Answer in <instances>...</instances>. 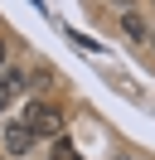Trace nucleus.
Returning a JSON list of instances; mask_svg holds the SVG:
<instances>
[{"label":"nucleus","instance_id":"f257e3e1","mask_svg":"<svg viewBox=\"0 0 155 160\" xmlns=\"http://www.w3.org/2000/svg\"><path fill=\"white\" fill-rule=\"evenodd\" d=\"M19 121H24L39 141H58V136H63V112H58L53 102H29Z\"/></svg>","mask_w":155,"mask_h":160},{"label":"nucleus","instance_id":"f03ea898","mask_svg":"<svg viewBox=\"0 0 155 160\" xmlns=\"http://www.w3.org/2000/svg\"><path fill=\"white\" fill-rule=\"evenodd\" d=\"M24 88H29V73H19V68H0V112H5Z\"/></svg>","mask_w":155,"mask_h":160},{"label":"nucleus","instance_id":"7ed1b4c3","mask_svg":"<svg viewBox=\"0 0 155 160\" xmlns=\"http://www.w3.org/2000/svg\"><path fill=\"white\" fill-rule=\"evenodd\" d=\"M34 141H39V136L24 126V121H10V126H5V150H10V155H29Z\"/></svg>","mask_w":155,"mask_h":160},{"label":"nucleus","instance_id":"20e7f679","mask_svg":"<svg viewBox=\"0 0 155 160\" xmlns=\"http://www.w3.org/2000/svg\"><path fill=\"white\" fill-rule=\"evenodd\" d=\"M121 34H126V39H145V20L126 10V15H121Z\"/></svg>","mask_w":155,"mask_h":160},{"label":"nucleus","instance_id":"39448f33","mask_svg":"<svg viewBox=\"0 0 155 160\" xmlns=\"http://www.w3.org/2000/svg\"><path fill=\"white\" fill-rule=\"evenodd\" d=\"M48 160H82V155H78V146H73V141H63V136H58V141H53V155H48Z\"/></svg>","mask_w":155,"mask_h":160},{"label":"nucleus","instance_id":"423d86ee","mask_svg":"<svg viewBox=\"0 0 155 160\" xmlns=\"http://www.w3.org/2000/svg\"><path fill=\"white\" fill-rule=\"evenodd\" d=\"M0 63H5V39H0Z\"/></svg>","mask_w":155,"mask_h":160}]
</instances>
